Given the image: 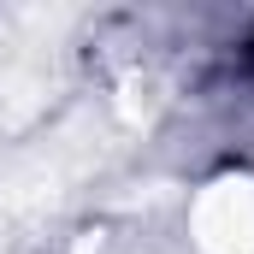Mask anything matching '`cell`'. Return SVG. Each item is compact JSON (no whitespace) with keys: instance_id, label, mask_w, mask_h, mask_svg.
<instances>
[]
</instances>
